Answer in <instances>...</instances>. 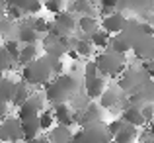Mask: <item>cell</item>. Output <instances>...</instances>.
<instances>
[{"instance_id":"obj_10","label":"cell","mask_w":154,"mask_h":143,"mask_svg":"<svg viewBox=\"0 0 154 143\" xmlns=\"http://www.w3.org/2000/svg\"><path fill=\"white\" fill-rule=\"evenodd\" d=\"M121 120L125 122V124L133 125V128H143V125H146V122H144L143 114H140V106L139 104H131L127 106V108L123 110V114H121Z\"/></svg>"},{"instance_id":"obj_6","label":"cell","mask_w":154,"mask_h":143,"mask_svg":"<svg viewBox=\"0 0 154 143\" xmlns=\"http://www.w3.org/2000/svg\"><path fill=\"white\" fill-rule=\"evenodd\" d=\"M100 30L107 31L109 35H119L125 31V28H127V18H125L121 12H111V14H105L102 24H100Z\"/></svg>"},{"instance_id":"obj_25","label":"cell","mask_w":154,"mask_h":143,"mask_svg":"<svg viewBox=\"0 0 154 143\" xmlns=\"http://www.w3.org/2000/svg\"><path fill=\"white\" fill-rule=\"evenodd\" d=\"M23 12L20 10V8H16V6H12V4H4V18L8 20V22H20V20L23 18Z\"/></svg>"},{"instance_id":"obj_12","label":"cell","mask_w":154,"mask_h":143,"mask_svg":"<svg viewBox=\"0 0 154 143\" xmlns=\"http://www.w3.org/2000/svg\"><path fill=\"white\" fill-rule=\"evenodd\" d=\"M39 39H41V35H39L29 24H22V26L18 28V37H16V41H18L20 45H37Z\"/></svg>"},{"instance_id":"obj_2","label":"cell","mask_w":154,"mask_h":143,"mask_svg":"<svg viewBox=\"0 0 154 143\" xmlns=\"http://www.w3.org/2000/svg\"><path fill=\"white\" fill-rule=\"evenodd\" d=\"M51 79H53V73H51V67L47 63L45 55L37 57L29 65L22 67V83H26L27 86H41V84L49 83Z\"/></svg>"},{"instance_id":"obj_38","label":"cell","mask_w":154,"mask_h":143,"mask_svg":"<svg viewBox=\"0 0 154 143\" xmlns=\"http://www.w3.org/2000/svg\"><path fill=\"white\" fill-rule=\"evenodd\" d=\"M2 20H4V4L0 6V22H2Z\"/></svg>"},{"instance_id":"obj_31","label":"cell","mask_w":154,"mask_h":143,"mask_svg":"<svg viewBox=\"0 0 154 143\" xmlns=\"http://www.w3.org/2000/svg\"><path fill=\"white\" fill-rule=\"evenodd\" d=\"M43 6H45L49 12H53V14H59V12H63V8H64V0H45Z\"/></svg>"},{"instance_id":"obj_32","label":"cell","mask_w":154,"mask_h":143,"mask_svg":"<svg viewBox=\"0 0 154 143\" xmlns=\"http://www.w3.org/2000/svg\"><path fill=\"white\" fill-rule=\"evenodd\" d=\"M140 114H143L144 122L150 124V122L154 120V104H143L140 106Z\"/></svg>"},{"instance_id":"obj_14","label":"cell","mask_w":154,"mask_h":143,"mask_svg":"<svg viewBox=\"0 0 154 143\" xmlns=\"http://www.w3.org/2000/svg\"><path fill=\"white\" fill-rule=\"evenodd\" d=\"M20 128H22V139L23 141H31V139H35V137L41 133L37 118H29V120L20 122Z\"/></svg>"},{"instance_id":"obj_13","label":"cell","mask_w":154,"mask_h":143,"mask_svg":"<svg viewBox=\"0 0 154 143\" xmlns=\"http://www.w3.org/2000/svg\"><path fill=\"white\" fill-rule=\"evenodd\" d=\"M4 4H12V6L20 8L23 14H37L43 10L41 0H4Z\"/></svg>"},{"instance_id":"obj_4","label":"cell","mask_w":154,"mask_h":143,"mask_svg":"<svg viewBox=\"0 0 154 143\" xmlns=\"http://www.w3.org/2000/svg\"><path fill=\"white\" fill-rule=\"evenodd\" d=\"M84 90L90 100H96L105 92V79L98 75L94 61H88L84 65Z\"/></svg>"},{"instance_id":"obj_5","label":"cell","mask_w":154,"mask_h":143,"mask_svg":"<svg viewBox=\"0 0 154 143\" xmlns=\"http://www.w3.org/2000/svg\"><path fill=\"white\" fill-rule=\"evenodd\" d=\"M80 132H82V143H111V135L103 125V122L82 128Z\"/></svg>"},{"instance_id":"obj_39","label":"cell","mask_w":154,"mask_h":143,"mask_svg":"<svg viewBox=\"0 0 154 143\" xmlns=\"http://www.w3.org/2000/svg\"><path fill=\"white\" fill-rule=\"evenodd\" d=\"M0 141H6V139H4V133H2V129H0Z\"/></svg>"},{"instance_id":"obj_9","label":"cell","mask_w":154,"mask_h":143,"mask_svg":"<svg viewBox=\"0 0 154 143\" xmlns=\"http://www.w3.org/2000/svg\"><path fill=\"white\" fill-rule=\"evenodd\" d=\"M51 114H53V118H55V124H59L60 128L70 129L72 125H74V112L70 110V106H68V104H57V106H53Z\"/></svg>"},{"instance_id":"obj_20","label":"cell","mask_w":154,"mask_h":143,"mask_svg":"<svg viewBox=\"0 0 154 143\" xmlns=\"http://www.w3.org/2000/svg\"><path fill=\"white\" fill-rule=\"evenodd\" d=\"M37 59V45H22L20 47V55H18V63L22 67L29 65L31 61Z\"/></svg>"},{"instance_id":"obj_27","label":"cell","mask_w":154,"mask_h":143,"mask_svg":"<svg viewBox=\"0 0 154 143\" xmlns=\"http://www.w3.org/2000/svg\"><path fill=\"white\" fill-rule=\"evenodd\" d=\"M72 12L84 16H92V0H74L72 2Z\"/></svg>"},{"instance_id":"obj_3","label":"cell","mask_w":154,"mask_h":143,"mask_svg":"<svg viewBox=\"0 0 154 143\" xmlns=\"http://www.w3.org/2000/svg\"><path fill=\"white\" fill-rule=\"evenodd\" d=\"M96 69L100 76H119L125 71V59L121 55H115L111 51H102L96 57Z\"/></svg>"},{"instance_id":"obj_35","label":"cell","mask_w":154,"mask_h":143,"mask_svg":"<svg viewBox=\"0 0 154 143\" xmlns=\"http://www.w3.org/2000/svg\"><path fill=\"white\" fill-rule=\"evenodd\" d=\"M143 73L146 76H154V59L152 61H143Z\"/></svg>"},{"instance_id":"obj_34","label":"cell","mask_w":154,"mask_h":143,"mask_svg":"<svg viewBox=\"0 0 154 143\" xmlns=\"http://www.w3.org/2000/svg\"><path fill=\"white\" fill-rule=\"evenodd\" d=\"M123 125H125V122H123V120H113V122H111V124H107V125H105V128H107V132H109V135H111V137H113V135H115V133H117V132H119V129H121V128H123Z\"/></svg>"},{"instance_id":"obj_16","label":"cell","mask_w":154,"mask_h":143,"mask_svg":"<svg viewBox=\"0 0 154 143\" xmlns=\"http://www.w3.org/2000/svg\"><path fill=\"white\" fill-rule=\"evenodd\" d=\"M109 51L111 53H115V55H121L123 57L125 53H129L131 51V43H129V39L125 37L123 34H119V35H111V39H109Z\"/></svg>"},{"instance_id":"obj_1","label":"cell","mask_w":154,"mask_h":143,"mask_svg":"<svg viewBox=\"0 0 154 143\" xmlns=\"http://www.w3.org/2000/svg\"><path fill=\"white\" fill-rule=\"evenodd\" d=\"M43 86H45V100L57 106V104H66L68 98H72L74 92H78V80L72 75H59L53 76Z\"/></svg>"},{"instance_id":"obj_11","label":"cell","mask_w":154,"mask_h":143,"mask_svg":"<svg viewBox=\"0 0 154 143\" xmlns=\"http://www.w3.org/2000/svg\"><path fill=\"white\" fill-rule=\"evenodd\" d=\"M0 129L4 133L6 141H20L22 139V128H20V120L18 118H4V124H0Z\"/></svg>"},{"instance_id":"obj_36","label":"cell","mask_w":154,"mask_h":143,"mask_svg":"<svg viewBox=\"0 0 154 143\" xmlns=\"http://www.w3.org/2000/svg\"><path fill=\"white\" fill-rule=\"evenodd\" d=\"M6 112H8V104H4V102L0 100V120L6 118Z\"/></svg>"},{"instance_id":"obj_21","label":"cell","mask_w":154,"mask_h":143,"mask_svg":"<svg viewBox=\"0 0 154 143\" xmlns=\"http://www.w3.org/2000/svg\"><path fill=\"white\" fill-rule=\"evenodd\" d=\"M70 137H72V132L66 128H53L51 133H49V143H70Z\"/></svg>"},{"instance_id":"obj_26","label":"cell","mask_w":154,"mask_h":143,"mask_svg":"<svg viewBox=\"0 0 154 143\" xmlns=\"http://www.w3.org/2000/svg\"><path fill=\"white\" fill-rule=\"evenodd\" d=\"M119 102V98L113 90H105L102 96H100V104H102V108H107V110H113L115 108V104Z\"/></svg>"},{"instance_id":"obj_40","label":"cell","mask_w":154,"mask_h":143,"mask_svg":"<svg viewBox=\"0 0 154 143\" xmlns=\"http://www.w3.org/2000/svg\"><path fill=\"white\" fill-rule=\"evenodd\" d=\"M152 6H154V0H152Z\"/></svg>"},{"instance_id":"obj_22","label":"cell","mask_w":154,"mask_h":143,"mask_svg":"<svg viewBox=\"0 0 154 143\" xmlns=\"http://www.w3.org/2000/svg\"><path fill=\"white\" fill-rule=\"evenodd\" d=\"M109 39H111V35L107 34V31H103V30H98V31H94V34L88 37V41L92 43V47H98V49H105L109 45Z\"/></svg>"},{"instance_id":"obj_23","label":"cell","mask_w":154,"mask_h":143,"mask_svg":"<svg viewBox=\"0 0 154 143\" xmlns=\"http://www.w3.org/2000/svg\"><path fill=\"white\" fill-rule=\"evenodd\" d=\"M12 90H14V80L2 76V80H0V100H2L4 104H10V100H12Z\"/></svg>"},{"instance_id":"obj_18","label":"cell","mask_w":154,"mask_h":143,"mask_svg":"<svg viewBox=\"0 0 154 143\" xmlns=\"http://www.w3.org/2000/svg\"><path fill=\"white\" fill-rule=\"evenodd\" d=\"M135 139H137V128H133V125H129V124H125L123 128L111 137L113 143H135Z\"/></svg>"},{"instance_id":"obj_7","label":"cell","mask_w":154,"mask_h":143,"mask_svg":"<svg viewBox=\"0 0 154 143\" xmlns=\"http://www.w3.org/2000/svg\"><path fill=\"white\" fill-rule=\"evenodd\" d=\"M100 122H102V112H100V108L94 106V104H88L86 108L74 112V124L80 125V128H88V125L100 124Z\"/></svg>"},{"instance_id":"obj_15","label":"cell","mask_w":154,"mask_h":143,"mask_svg":"<svg viewBox=\"0 0 154 143\" xmlns=\"http://www.w3.org/2000/svg\"><path fill=\"white\" fill-rule=\"evenodd\" d=\"M29 96H31V92H29V86H27L26 83H22V80H20V83H14V90H12L10 104L16 106V108H20Z\"/></svg>"},{"instance_id":"obj_8","label":"cell","mask_w":154,"mask_h":143,"mask_svg":"<svg viewBox=\"0 0 154 143\" xmlns=\"http://www.w3.org/2000/svg\"><path fill=\"white\" fill-rule=\"evenodd\" d=\"M41 112H43V98L31 94V96L18 108V120L23 122V120H29V118H37Z\"/></svg>"},{"instance_id":"obj_24","label":"cell","mask_w":154,"mask_h":143,"mask_svg":"<svg viewBox=\"0 0 154 143\" xmlns=\"http://www.w3.org/2000/svg\"><path fill=\"white\" fill-rule=\"evenodd\" d=\"M37 122H39V129L41 132H51L53 129V124H55V118H53L51 110H45L37 116Z\"/></svg>"},{"instance_id":"obj_19","label":"cell","mask_w":154,"mask_h":143,"mask_svg":"<svg viewBox=\"0 0 154 143\" xmlns=\"http://www.w3.org/2000/svg\"><path fill=\"white\" fill-rule=\"evenodd\" d=\"M70 47L78 53L80 57H90L92 55V43L88 41V37H70Z\"/></svg>"},{"instance_id":"obj_30","label":"cell","mask_w":154,"mask_h":143,"mask_svg":"<svg viewBox=\"0 0 154 143\" xmlns=\"http://www.w3.org/2000/svg\"><path fill=\"white\" fill-rule=\"evenodd\" d=\"M12 63H14V61L10 59V55H8V53L0 47V75H4V71L12 69Z\"/></svg>"},{"instance_id":"obj_37","label":"cell","mask_w":154,"mask_h":143,"mask_svg":"<svg viewBox=\"0 0 154 143\" xmlns=\"http://www.w3.org/2000/svg\"><path fill=\"white\" fill-rule=\"evenodd\" d=\"M26 143H49V139H47L45 135H37L35 139H31V141H26Z\"/></svg>"},{"instance_id":"obj_33","label":"cell","mask_w":154,"mask_h":143,"mask_svg":"<svg viewBox=\"0 0 154 143\" xmlns=\"http://www.w3.org/2000/svg\"><path fill=\"white\" fill-rule=\"evenodd\" d=\"M98 2H100V6H102V10H103V12L111 14V12L115 10L117 6H119V2H121V0H98Z\"/></svg>"},{"instance_id":"obj_17","label":"cell","mask_w":154,"mask_h":143,"mask_svg":"<svg viewBox=\"0 0 154 143\" xmlns=\"http://www.w3.org/2000/svg\"><path fill=\"white\" fill-rule=\"evenodd\" d=\"M78 30L84 34V37H90L94 31L100 30V22L96 16H82L78 20Z\"/></svg>"},{"instance_id":"obj_28","label":"cell","mask_w":154,"mask_h":143,"mask_svg":"<svg viewBox=\"0 0 154 143\" xmlns=\"http://www.w3.org/2000/svg\"><path fill=\"white\" fill-rule=\"evenodd\" d=\"M20 47H22V45H20L16 39H6V41H4V45H2V49L8 53V55H10V59H12V61H18Z\"/></svg>"},{"instance_id":"obj_29","label":"cell","mask_w":154,"mask_h":143,"mask_svg":"<svg viewBox=\"0 0 154 143\" xmlns=\"http://www.w3.org/2000/svg\"><path fill=\"white\" fill-rule=\"evenodd\" d=\"M49 24H51V22H47V20L43 18V16H37V18L31 20L29 26L33 28V30L37 31L39 35H47V31H49Z\"/></svg>"}]
</instances>
